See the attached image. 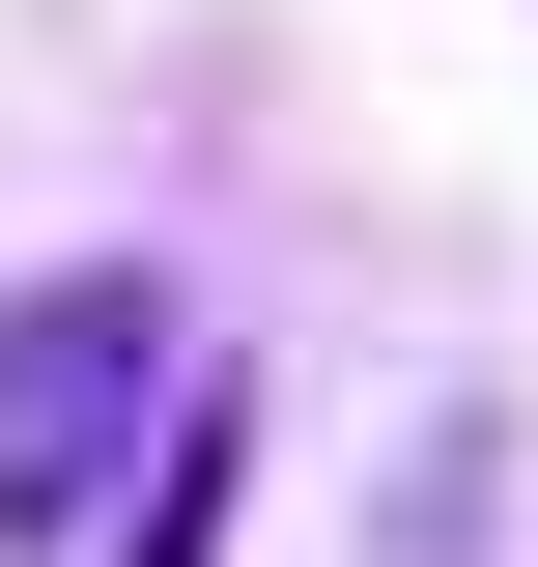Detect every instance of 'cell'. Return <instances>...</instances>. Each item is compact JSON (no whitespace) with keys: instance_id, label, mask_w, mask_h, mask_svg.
<instances>
[{"instance_id":"cell-1","label":"cell","mask_w":538,"mask_h":567,"mask_svg":"<svg viewBox=\"0 0 538 567\" xmlns=\"http://www.w3.org/2000/svg\"><path fill=\"white\" fill-rule=\"evenodd\" d=\"M199 398V312H170V256H58L0 284V539H85V511L142 483V425Z\"/></svg>"}]
</instances>
